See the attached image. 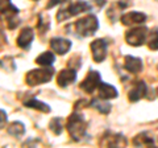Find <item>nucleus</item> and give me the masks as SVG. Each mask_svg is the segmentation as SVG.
Wrapping results in <instances>:
<instances>
[{
    "label": "nucleus",
    "instance_id": "1",
    "mask_svg": "<svg viewBox=\"0 0 158 148\" xmlns=\"http://www.w3.org/2000/svg\"><path fill=\"white\" fill-rule=\"evenodd\" d=\"M66 127H67V131H69V134L71 135L73 139L75 141H79L83 136L86 135L87 123L85 120V118H83L81 114L74 112V114H71L70 116H69Z\"/></svg>",
    "mask_w": 158,
    "mask_h": 148
},
{
    "label": "nucleus",
    "instance_id": "2",
    "mask_svg": "<svg viewBox=\"0 0 158 148\" xmlns=\"http://www.w3.org/2000/svg\"><path fill=\"white\" fill-rule=\"evenodd\" d=\"M74 28H75V31H77V36L88 37V36L95 34V32L99 28V21L94 15H88V16L79 19L78 21H75Z\"/></svg>",
    "mask_w": 158,
    "mask_h": 148
},
{
    "label": "nucleus",
    "instance_id": "3",
    "mask_svg": "<svg viewBox=\"0 0 158 148\" xmlns=\"http://www.w3.org/2000/svg\"><path fill=\"white\" fill-rule=\"evenodd\" d=\"M53 74H54V70L52 66H42L40 69H34V70L29 72L25 77V81L29 86L42 85V83H46L52 80Z\"/></svg>",
    "mask_w": 158,
    "mask_h": 148
},
{
    "label": "nucleus",
    "instance_id": "4",
    "mask_svg": "<svg viewBox=\"0 0 158 148\" xmlns=\"http://www.w3.org/2000/svg\"><path fill=\"white\" fill-rule=\"evenodd\" d=\"M90 8H91L90 3H86V2L73 3L71 6H69L67 8L59 9L58 13H57V20L58 21H65V20H67V19H70L71 16H75V15H78V13L88 11Z\"/></svg>",
    "mask_w": 158,
    "mask_h": 148
},
{
    "label": "nucleus",
    "instance_id": "5",
    "mask_svg": "<svg viewBox=\"0 0 158 148\" xmlns=\"http://www.w3.org/2000/svg\"><path fill=\"white\" fill-rule=\"evenodd\" d=\"M148 33H149V31H148L145 27L144 28H142V27L132 28V29H129V31H127L125 40L132 46H140V45H142V44L146 41Z\"/></svg>",
    "mask_w": 158,
    "mask_h": 148
},
{
    "label": "nucleus",
    "instance_id": "6",
    "mask_svg": "<svg viewBox=\"0 0 158 148\" xmlns=\"http://www.w3.org/2000/svg\"><path fill=\"white\" fill-rule=\"evenodd\" d=\"M102 82V77H100V73L96 72V70H91L88 72V74L86 76V78L81 82V89L83 91L88 93V94H91V93L95 90V89L99 87Z\"/></svg>",
    "mask_w": 158,
    "mask_h": 148
},
{
    "label": "nucleus",
    "instance_id": "7",
    "mask_svg": "<svg viewBox=\"0 0 158 148\" xmlns=\"http://www.w3.org/2000/svg\"><path fill=\"white\" fill-rule=\"evenodd\" d=\"M91 52L92 58L95 62H103L107 57V41L98 38L91 42Z\"/></svg>",
    "mask_w": 158,
    "mask_h": 148
},
{
    "label": "nucleus",
    "instance_id": "8",
    "mask_svg": "<svg viewBox=\"0 0 158 148\" xmlns=\"http://www.w3.org/2000/svg\"><path fill=\"white\" fill-rule=\"evenodd\" d=\"M75 81H77V72H75V69H71V67L63 69L57 76V85L59 87H66L69 85H71V83H74Z\"/></svg>",
    "mask_w": 158,
    "mask_h": 148
},
{
    "label": "nucleus",
    "instance_id": "9",
    "mask_svg": "<svg viewBox=\"0 0 158 148\" xmlns=\"http://www.w3.org/2000/svg\"><path fill=\"white\" fill-rule=\"evenodd\" d=\"M100 144L104 147H121L125 146V137L120 134H112V132H107L100 140Z\"/></svg>",
    "mask_w": 158,
    "mask_h": 148
},
{
    "label": "nucleus",
    "instance_id": "10",
    "mask_svg": "<svg viewBox=\"0 0 158 148\" xmlns=\"http://www.w3.org/2000/svg\"><path fill=\"white\" fill-rule=\"evenodd\" d=\"M50 48L59 56L66 54L71 48V41L66 40V38H61V37H54L50 40Z\"/></svg>",
    "mask_w": 158,
    "mask_h": 148
},
{
    "label": "nucleus",
    "instance_id": "11",
    "mask_svg": "<svg viewBox=\"0 0 158 148\" xmlns=\"http://www.w3.org/2000/svg\"><path fill=\"white\" fill-rule=\"evenodd\" d=\"M19 15V8L17 7H15L13 4L12 6H9L6 11L2 12V19H4L7 23V25L9 29H13V28H16L19 25V20H16V16Z\"/></svg>",
    "mask_w": 158,
    "mask_h": 148
},
{
    "label": "nucleus",
    "instance_id": "12",
    "mask_svg": "<svg viewBox=\"0 0 158 148\" xmlns=\"http://www.w3.org/2000/svg\"><path fill=\"white\" fill-rule=\"evenodd\" d=\"M121 23L124 25H136L146 21V15L142 12H128L121 16Z\"/></svg>",
    "mask_w": 158,
    "mask_h": 148
},
{
    "label": "nucleus",
    "instance_id": "13",
    "mask_svg": "<svg viewBox=\"0 0 158 148\" xmlns=\"http://www.w3.org/2000/svg\"><path fill=\"white\" fill-rule=\"evenodd\" d=\"M34 38V32L32 28H24L17 37V45L21 49H28Z\"/></svg>",
    "mask_w": 158,
    "mask_h": 148
},
{
    "label": "nucleus",
    "instance_id": "14",
    "mask_svg": "<svg viewBox=\"0 0 158 148\" xmlns=\"http://www.w3.org/2000/svg\"><path fill=\"white\" fill-rule=\"evenodd\" d=\"M98 91H99V97L102 99H113L118 94L115 86L110 85V83H104V82H100V85L98 87Z\"/></svg>",
    "mask_w": 158,
    "mask_h": 148
},
{
    "label": "nucleus",
    "instance_id": "15",
    "mask_svg": "<svg viewBox=\"0 0 158 148\" xmlns=\"http://www.w3.org/2000/svg\"><path fill=\"white\" fill-rule=\"evenodd\" d=\"M124 67L129 73H140L142 70V60L133 56H127L124 60Z\"/></svg>",
    "mask_w": 158,
    "mask_h": 148
},
{
    "label": "nucleus",
    "instance_id": "16",
    "mask_svg": "<svg viewBox=\"0 0 158 148\" xmlns=\"http://www.w3.org/2000/svg\"><path fill=\"white\" fill-rule=\"evenodd\" d=\"M146 94V85L145 82L138 81L135 83V86L132 87V90L129 91V101L132 102H137L140 101L142 97H145Z\"/></svg>",
    "mask_w": 158,
    "mask_h": 148
},
{
    "label": "nucleus",
    "instance_id": "17",
    "mask_svg": "<svg viewBox=\"0 0 158 148\" xmlns=\"http://www.w3.org/2000/svg\"><path fill=\"white\" fill-rule=\"evenodd\" d=\"M133 144L136 147H153L154 146V139L144 132V134H138L133 139Z\"/></svg>",
    "mask_w": 158,
    "mask_h": 148
},
{
    "label": "nucleus",
    "instance_id": "18",
    "mask_svg": "<svg viewBox=\"0 0 158 148\" xmlns=\"http://www.w3.org/2000/svg\"><path fill=\"white\" fill-rule=\"evenodd\" d=\"M7 132L15 137H20L25 134V126H24V123H21V122H12L11 124L7 127Z\"/></svg>",
    "mask_w": 158,
    "mask_h": 148
},
{
    "label": "nucleus",
    "instance_id": "19",
    "mask_svg": "<svg viewBox=\"0 0 158 148\" xmlns=\"http://www.w3.org/2000/svg\"><path fill=\"white\" fill-rule=\"evenodd\" d=\"M54 61H56V57L52 52H44L41 56L36 58V62L40 66H52Z\"/></svg>",
    "mask_w": 158,
    "mask_h": 148
},
{
    "label": "nucleus",
    "instance_id": "20",
    "mask_svg": "<svg viewBox=\"0 0 158 148\" xmlns=\"http://www.w3.org/2000/svg\"><path fill=\"white\" fill-rule=\"evenodd\" d=\"M25 107H29V108H34V110H40L42 112H50V106H48L46 103H44L38 99H29L25 102Z\"/></svg>",
    "mask_w": 158,
    "mask_h": 148
},
{
    "label": "nucleus",
    "instance_id": "21",
    "mask_svg": "<svg viewBox=\"0 0 158 148\" xmlns=\"http://www.w3.org/2000/svg\"><path fill=\"white\" fill-rule=\"evenodd\" d=\"M90 106H92L94 108H96L98 111H100L102 114H108L111 111V105L108 102H103L100 99H92L90 102Z\"/></svg>",
    "mask_w": 158,
    "mask_h": 148
},
{
    "label": "nucleus",
    "instance_id": "22",
    "mask_svg": "<svg viewBox=\"0 0 158 148\" xmlns=\"http://www.w3.org/2000/svg\"><path fill=\"white\" fill-rule=\"evenodd\" d=\"M148 46H149L152 50H158V31L154 29V31H150L148 33Z\"/></svg>",
    "mask_w": 158,
    "mask_h": 148
},
{
    "label": "nucleus",
    "instance_id": "23",
    "mask_svg": "<svg viewBox=\"0 0 158 148\" xmlns=\"http://www.w3.org/2000/svg\"><path fill=\"white\" fill-rule=\"evenodd\" d=\"M49 128L53 131V134L56 135H59L62 132V123H61V118H53V119L50 120V123H49Z\"/></svg>",
    "mask_w": 158,
    "mask_h": 148
},
{
    "label": "nucleus",
    "instance_id": "24",
    "mask_svg": "<svg viewBox=\"0 0 158 148\" xmlns=\"http://www.w3.org/2000/svg\"><path fill=\"white\" fill-rule=\"evenodd\" d=\"M48 29H49V19H45L44 16H41L38 20V31H40V33H44V32H46Z\"/></svg>",
    "mask_w": 158,
    "mask_h": 148
},
{
    "label": "nucleus",
    "instance_id": "25",
    "mask_svg": "<svg viewBox=\"0 0 158 148\" xmlns=\"http://www.w3.org/2000/svg\"><path fill=\"white\" fill-rule=\"evenodd\" d=\"M7 120H8V118H7V112H6V111H3V110H0V130L6 127Z\"/></svg>",
    "mask_w": 158,
    "mask_h": 148
},
{
    "label": "nucleus",
    "instance_id": "26",
    "mask_svg": "<svg viewBox=\"0 0 158 148\" xmlns=\"http://www.w3.org/2000/svg\"><path fill=\"white\" fill-rule=\"evenodd\" d=\"M9 6H12L11 0H0V13L6 11Z\"/></svg>",
    "mask_w": 158,
    "mask_h": 148
},
{
    "label": "nucleus",
    "instance_id": "27",
    "mask_svg": "<svg viewBox=\"0 0 158 148\" xmlns=\"http://www.w3.org/2000/svg\"><path fill=\"white\" fill-rule=\"evenodd\" d=\"M66 0H50L48 4V8H53V7H56L58 6V4H62V3H65Z\"/></svg>",
    "mask_w": 158,
    "mask_h": 148
},
{
    "label": "nucleus",
    "instance_id": "28",
    "mask_svg": "<svg viewBox=\"0 0 158 148\" xmlns=\"http://www.w3.org/2000/svg\"><path fill=\"white\" fill-rule=\"evenodd\" d=\"M157 93H158V89H157Z\"/></svg>",
    "mask_w": 158,
    "mask_h": 148
}]
</instances>
